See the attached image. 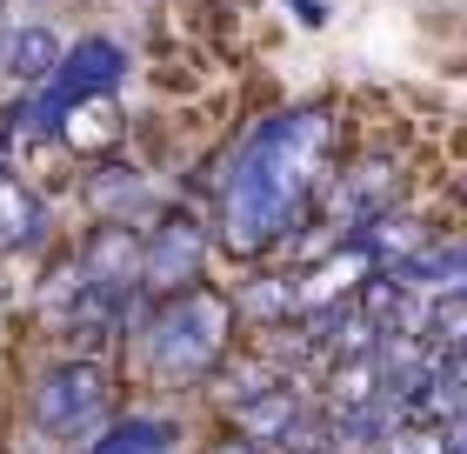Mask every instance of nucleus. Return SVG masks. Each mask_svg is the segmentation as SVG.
Here are the masks:
<instances>
[{
    "label": "nucleus",
    "instance_id": "1",
    "mask_svg": "<svg viewBox=\"0 0 467 454\" xmlns=\"http://www.w3.org/2000/svg\"><path fill=\"white\" fill-rule=\"evenodd\" d=\"M341 161V114L327 100L287 107V114L261 121L254 134L234 147L214 227L234 261H267L274 248H287L314 214Z\"/></svg>",
    "mask_w": 467,
    "mask_h": 454
},
{
    "label": "nucleus",
    "instance_id": "2",
    "mask_svg": "<svg viewBox=\"0 0 467 454\" xmlns=\"http://www.w3.org/2000/svg\"><path fill=\"white\" fill-rule=\"evenodd\" d=\"M140 334H147V361L161 367V381H174V387L207 381V375H221V361L234 348V301L214 288H187L174 301H161L140 321Z\"/></svg>",
    "mask_w": 467,
    "mask_h": 454
},
{
    "label": "nucleus",
    "instance_id": "3",
    "mask_svg": "<svg viewBox=\"0 0 467 454\" xmlns=\"http://www.w3.org/2000/svg\"><path fill=\"white\" fill-rule=\"evenodd\" d=\"M120 74H127V48H120V40L88 34L80 48H67V54H60V68L40 80L34 100H27V147H34L40 134H54V121L67 114L74 100H88V94H114V88H120Z\"/></svg>",
    "mask_w": 467,
    "mask_h": 454
},
{
    "label": "nucleus",
    "instance_id": "4",
    "mask_svg": "<svg viewBox=\"0 0 467 454\" xmlns=\"http://www.w3.org/2000/svg\"><path fill=\"white\" fill-rule=\"evenodd\" d=\"M27 415H34V428H40L47 441H74V435H88V428L108 415V367H100L94 354H67V361H54L47 375L34 381Z\"/></svg>",
    "mask_w": 467,
    "mask_h": 454
},
{
    "label": "nucleus",
    "instance_id": "5",
    "mask_svg": "<svg viewBox=\"0 0 467 454\" xmlns=\"http://www.w3.org/2000/svg\"><path fill=\"white\" fill-rule=\"evenodd\" d=\"M201 268H207V227L194 214H154L140 241V294L174 301L187 288H201Z\"/></svg>",
    "mask_w": 467,
    "mask_h": 454
},
{
    "label": "nucleus",
    "instance_id": "6",
    "mask_svg": "<svg viewBox=\"0 0 467 454\" xmlns=\"http://www.w3.org/2000/svg\"><path fill=\"white\" fill-rule=\"evenodd\" d=\"M140 241H147V227H134V221H100L88 241H80L74 274H80V280H108V288H134V294H140Z\"/></svg>",
    "mask_w": 467,
    "mask_h": 454
},
{
    "label": "nucleus",
    "instance_id": "7",
    "mask_svg": "<svg viewBox=\"0 0 467 454\" xmlns=\"http://www.w3.org/2000/svg\"><path fill=\"white\" fill-rule=\"evenodd\" d=\"M120 134H127V121H120V100L114 94H88V100H74L67 114L54 121V141L74 147L80 161H108L120 147Z\"/></svg>",
    "mask_w": 467,
    "mask_h": 454
},
{
    "label": "nucleus",
    "instance_id": "8",
    "mask_svg": "<svg viewBox=\"0 0 467 454\" xmlns=\"http://www.w3.org/2000/svg\"><path fill=\"white\" fill-rule=\"evenodd\" d=\"M88 207H94V221H134V227L154 221L147 174H140V167H120V161H94V174H88Z\"/></svg>",
    "mask_w": 467,
    "mask_h": 454
},
{
    "label": "nucleus",
    "instance_id": "9",
    "mask_svg": "<svg viewBox=\"0 0 467 454\" xmlns=\"http://www.w3.org/2000/svg\"><path fill=\"white\" fill-rule=\"evenodd\" d=\"M60 40L40 27V20H14V27H0V80H14V88H40L54 68H60Z\"/></svg>",
    "mask_w": 467,
    "mask_h": 454
},
{
    "label": "nucleus",
    "instance_id": "10",
    "mask_svg": "<svg viewBox=\"0 0 467 454\" xmlns=\"http://www.w3.org/2000/svg\"><path fill=\"white\" fill-rule=\"evenodd\" d=\"M40 234H47V201H40L20 174H7L0 181V241L7 248H34Z\"/></svg>",
    "mask_w": 467,
    "mask_h": 454
},
{
    "label": "nucleus",
    "instance_id": "11",
    "mask_svg": "<svg viewBox=\"0 0 467 454\" xmlns=\"http://www.w3.org/2000/svg\"><path fill=\"white\" fill-rule=\"evenodd\" d=\"M88 454H174V428L154 415H120L100 428V441Z\"/></svg>",
    "mask_w": 467,
    "mask_h": 454
},
{
    "label": "nucleus",
    "instance_id": "12",
    "mask_svg": "<svg viewBox=\"0 0 467 454\" xmlns=\"http://www.w3.org/2000/svg\"><path fill=\"white\" fill-rule=\"evenodd\" d=\"M420 341H428V348H441V354L467 348V288L434 294L428 308H420Z\"/></svg>",
    "mask_w": 467,
    "mask_h": 454
}]
</instances>
